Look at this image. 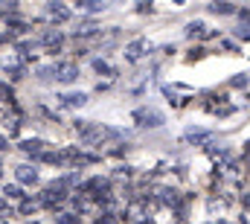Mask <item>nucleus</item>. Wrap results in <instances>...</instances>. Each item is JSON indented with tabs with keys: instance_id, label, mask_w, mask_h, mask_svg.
Returning a JSON list of instances; mask_svg holds the SVG:
<instances>
[{
	"instance_id": "obj_2",
	"label": "nucleus",
	"mask_w": 250,
	"mask_h": 224,
	"mask_svg": "<svg viewBox=\"0 0 250 224\" xmlns=\"http://www.w3.org/2000/svg\"><path fill=\"white\" fill-rule=\"evenodd\" d=\"M73 183V178H62L59 183H50L44 192H41V204L47 207H56V204H64L67 201V186Z\"/></svg>"
},
{
	"instance_id": "obj_21",
	"label": "nucleus",
	"mask_w": 250,
	"mask_h": 224,
	"mask_svg": "<svg viewBox=\"0 0 250 224\" xmlns=\"http://www.w3.org/2000/svg\"><path fill=\"white\" fill-rule=\"evenodd\" d=\"M93 70H96V73H105V76H114V67H111L105 58H96V61H93Z\"/></svg>"
},
{
	"instance_id": "obj_20",
	"label": "nucleus",
	"mask_w": 250,
	"mask_h": 224,
	"mask_svg": "<svg viewBox=\"0 0 250 224\" xmlns=\"http://www.w3.org/2000/svg\"><path fill=\"white\" fill-rule=\"evenodd\" d=\"M56 224H82L76 213H56Z\"/></svg>"
},
{
	"instance_id": "obj_26",
	"label": "nucleus",
	"mask_w": 250,
	"mask_h": 224,
	"mask_svg": "<svg viewBox=\"0 0 250 224\" xmlns=\"http://www.w3.org/2000/svg\"><path fill=\"white\" fill-rule=\"evenodd\" d=\"M6 149H9V140H6V137H0V152H6Z\"/></svg>"
},
{
	"instance_id": "obj_10",
	"label": "nucleus",
	"mask_w": 250,
	"mask_h": 224,
	"mask_svg": "<svg viewBox=\"0 0 250 224\" xmlns=\"http://www.w3.org/2000/svg\"><path fill=\"white\" fill-rule=\"evenodd\" d=\"M15 178H18L21 183L32 186V183H38V169H32L29 163H21V166H15Z\"/></svg>"
},
{
	"instance_id": "obj_22",
	"label": "nucleus",
	"mask_w": 250,
	"mask_h": 224,
	"mask_svg": "<svg viewBox=\"0 0 250 224\" xmlns=\"http://www.w3.org/2000/svg\"><path fill=\"white\" fill-rule=\"evenodd\" d=\"M187 140L189 143H204V140H209V134H207V131H189Z\"/></svg>"
},
{
	"instance_id": "obj_19",
	"label": "nucleus",
	"mask_w": 250,
	"mask_h": 224,
	"mask_svg": "<svg viewBox=\"0 0 250 224\" xmlns=\"http://www.w3.org/2000/svg\"><path fill=\"white\" fill-rule=\"evenodd\" d=\"M3 198H6V201H21V198H23V192H21V186H15V183H12V186H3Z\"/></svg>"
},
{
	"instance_id": "obj_4",
	"label": "nucleus",
	"mask_w": 250,
	"mask_h": 224,
	"mask_svg": "<svg viewBox=\"0 0 250 224\" xmlns=\"http://www.w3.org/2000/svg\"><path fill=\"white\" fill-rule=\"evenodd\" d=\"M50 70H53V79L62 82V85H73V82L79 79V67H76L73 61H56Z\"/></svg>"
},
{
	"instance_id": "obj_12",
	"label": "nucleus",
	"mask_w": 250,
	"mask_h": 224,
	"mask_svg": "<svg viewBox=\"0 0 250 224\" xmlns=\"http://www.w3.org/2000/svg\"><path fill=\"white\" fill-rule=\"evenodd\" d=\"M146 216H148V210H146V201H134V204L128 207V219H131V222L143 224V222H146Z\"/></svg>"
},
{
	"instance_id": "obj_16",
	"label": "nucleus",
	"mask_w": 250,
	"mask_h": 224,
	"mask_svg": "<svg viewBox=\"0 0 250 224\" xmlns=\"http://www.w3.org/2000/svg\"><path fill=\"white\" fill-rule=\"evenodd\" d=\"M38 204H41V201H32V198H21V201H18V210H21L23 216H29V213H35V210H38Z\"/></svg>"
},
{
	"instance_id": "obj_5",
	"label": "nucleus",
	"mask_w": 250,
	"mask_h": 224,
	"mask_svg": "<svg viewBox=\"0 0 250 224\" xmlns=\"http://www.w3.org/2000/svg\"><path fill=\"white\" fill-rule=\"evenodd\" d=\"M134 119H137V125H143V128H160L166 119H163V113L154 111V108H137L134 111Z\"/></svg>"
},
{
	"instance_id": "obj_1",
	"label": "nucleus",
	"mask_w": 250,
	"mask_h": 224,
	"mask_svg": "<svg viewBox=\"0 0 250 224\" xmlns=\"http://www.w3.org/2000/svg\"><path fill=\"white\" fill-rule=\"evenodd\" d=\"M76 134H79L87 146H102V143H108V140L120 137V131H117V128L102 125V122H76Z\"/></svg>"
},
{
	"instance_id": "obj_27",
	"label": "nucleus",
	"mask_w": 250,
	"mask_h": 224,
	"mask_svg": "<svg viewBox=\"0 0 250 224\" xmlns=\"http://www.w3.org/2000/svg\"><path fill=\"white\" fill-rule=\"evenodd\" d=\"M0 224H6V222H0Z\"/></svg>"
},
{
	"instance_id": "obj_7",
	"label": "nucleus",
	"mask_w": 250,
	"mask_h": 224,
	"mask_svg": "<svg viewBox=\"0 0 250 224\" xmlns=\"http://www.w3.org/2000/svg\"><path fill=\"white\" fill-rule=\"evenodd\" d=\"M146 53H151V41H146V38H137V41H131L125 47V58L128 61H140Z\"/></svg>"
},
{
	"instance_id": "obj_11",
	"label": "nucleus",
	"mask_w": 250,
	"mask_h": 224,
	"mask_svg": "<svg viewBox=\"0 0 250 224\" xmlns=\"http://www.w3.org/2000/svg\"><path fill=\"white\" fill-rule=\"evenodd\" d=\"M41 47H47L50 53H59L62 50V44H64V38H62V32L59 29H50V32H44V38L38 41Z\"/></svg>"
},
{
	"instance_id": "obj_15",
	"label": "nucleus",
	"mask_w": 250,
	"mask_h": 224,
	"mask_svg": "<svg viewBox=\"0 0 250 224\" xmlns=\"http://www.w3.org/2000/svg\"><path fill=\"white\" fill-rule=\"evenodd\" d=\"M76 3H79L82 12H102V9H105L102 0H76Z\"/></svg>"
},
{
	"instance_id": "obj_3",
	"label": "nucleus",
	"mask_w": 250,
	"mask_h": 224,
	"mask_svg": "<svg viewBox=\"0 0 250 224\" xmlns=\"http://www.w3.org/2000/svg\"><path fill=\"white\" fill-rule=\"evenodd\" d=\"M59 163L79 169V166H87V163H93V155H84V152H79L76 146H70V149L59 152Z\"/></svg>"
},
{
	"instance_id": "obj_24",
	"label": "nucleus",
	"mask_w": 250,
	"mask_h": 224,
	"mask_svg": "<svg viewBox=\"0 0 250 224\" xmlns=\"http://www.w3.org/2000/svg\"><path fill=\"white\" fill-rule=\"evenodd\" d=\"M96 224H120V216H111V213H105L102 219H96Z\"/></svg>"
},
{
	"instance_id": "obj_9",
	"label": "nucleus",
	"mask_w": 250,
	"mask_h": 224,
	"mask_svg": "<svg viewBox=\"0 0 250 224\" xmlns=\"http://www.w3.org/2000/svg\"><path fill=\"white\" fill-rule=\"evenodd\" d=\"M18 149H21L26 157H38V155L47 149V143H44V140H38V137H32V140H21V143H18Z\"/></svg>"
},
{
	"instance_id": "obj_17",
	"label": "nucleus",
	"mask_w": 250,
	"mask_h": 224,
	"mask_svg": "<svg viewBox=\"0 0 250 224\" xmlns=\"http://www.w3.org/2000/svg\"><path fill=\"white\" fill-rule=\"evenodd\" d=\"M187 35L189 38H201V35H207V26H204L201 21H192V23L187 26Z\"/></svg>"
},
{
	"instance_id": "obj_18",
	"label": "nucleus",
	"mask_w": 250,
	"mask_h": 224,
	"mask_svg": "<svg viewBox=\"0 0 250 224\" xmlns=\"http://www.w3.org/2000/svg\"><path fill=\"white\" fill-rule=\"evenodd\" d=\"M242 21H245V26H239L236 35H239L242 41H250V12H242Z\"/></svg>"
},
{
	"instance_id": "obj_14",
	"label": "nucleus",
	"mask_w": 250,
	"mask_h": 224,
	"mask_svg": "<svg viewBox=\"0 0 250 224\" xmlns=\"http://www.w3.org/2000/svg\"><path fill=\"white\" fill-rule=\"evenodd\" d=\"M207 9H209V12H215V15H233V12H236V9H233V3H227V0H212Z\"/></svg>"
},
{
	"instance_id": "obj_13",
	"label": "nucleus",
	"mask_w": 250,
	"mask_h": 224,
	"mask_svg": "<svg viewBox=\"0 0 250 224\" xmlns=\"http://www.w3.org/2000/svg\"><path fill=\"white\" fill-rule=\"evenodd\" d=\"M59 99H62L67 108H82V105L87 102V93H82V90H79V93H62Z\"/></svg>"
},
{
	"instance_id": "obj_6",
	"label": "nucleus",
	"mask_w": 250,
	"mask_h": 224,
	"mask_svg": "<svg viewBox=\"0 0 250 224\" xmlns=\"http://www.w3.org/2000/svg\"><path fill=\"white\" fill-rule=\"evenodd\" d=\"M84 192H87L90 198H108V195H111V180H108V178H90V180L84 183Z\"/></svg>"
},
{
	"instance_id": "obj_25",
	"label": "nucleus",
	"mask_w": 250,
	"mask_h": 224,
	"mask_svg": "<svg viewBox=\"0 0 250 224\" xmlns=\"http://www.w3.org/2000/svg\"><path fill=\"white\" fill-rule=\"evenodd\" d=\"M245 224H250V198L245 201Z\"/></svg>"
},
{
	"instance_id": "obj_8",
	"label": "nucleus",
	"mask_w": 250,
	"mask_h": 224,
	"mask_svg": "<svg viewBox=\"0 0 250 224\" xmlns=\"http://www.w3.org/2000/svg\"><path fill=\"white\" fill-rule=\"evenodd\" d=\"M47 18H50L53 23H67V21H70L73 15H70V9L64 6L62 0H53V3L47 6Z\"/></svg>"
},
{
	"instance_id": "obj_23",
	"label": "nucleus",
	"mask_w": 250,
	"mask_h": 224,
	"mask_svg": "<svg viewBox=\"0 0 250 224\" xmlns=\"http://www.w3.org/2000/svg\"><path fill=\"white\" fill-rule=\"evenodd\" d=\"M15 9H18V0H0V12L3 15H12Z\"/></svg>"
}]
</instances>
